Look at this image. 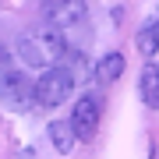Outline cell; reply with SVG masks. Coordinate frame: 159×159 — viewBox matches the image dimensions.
Here are the masks:
<instances>
[{
  "instance_id": "277c9868",
  "label": "cell",
  "mask_w": 159,
  "mask_h": 159,
  "mask_svg": "<svg viewBox=\"0 0 159 159\" xmlns=\"http://www.w3.org/2000/svg\"><path fill=\"white\" fill-rule=\"evenodd\" d=\"M0 102H7L11 110H25L32 102V81L21 71L4 67L0 71Z\"/></svg>"
},
{
  "instance_id": "3957f363",
  "label": "cell",
  "mask_w": 159,
  "mask_h": 159,
  "mask_svg": "<svg viewBox=\"0 0 159 159\" xmlns=\"http://www.w3.org/2000/svg\"><path fill=\"white\" fill-rule=\"evenodd\" d=\"M99 117H102V106H99L96 96H81V99H74V113H71V120H67L71 131H74V138L89 142V138L99 131Z\"/></svg>"
},
{
  "instance_id": "7a4b0ae2",
  "label": "cell",
  "mask_w": 159,
  "mask_h": 159,
  "mask_svg": "<svg viewBox=\"0 0 159 159\" xmlns=\"http://www.w3.org/2000/svg\"><path fill=\"white\" fill-rule=\"evenodd\" d=\"M74 92V81L71 74L64 67H46V74H39V78L32 81V102H39L43 110H53L60 106V102H67V96Z\"/></svg>"
},
{
  "instance_id": "ba28073f",
  "label": "cell",
  "mask_w": 159,
  "mask_h": 159,
  "mask_svg": "<svg viewBox=\"0 0 159 159\" xmlns=\"http://www.w3.org/2000/svg\"><path fill=\"white\" fill-rule=\"evenodd\" d=\"M120 74H124V57H120V53H106V57H102L99 64H96V78L99 81H117Z\"/></svg>"
},
{
  "instance_id": "5b68a950",
  "label": "cell",
  "mask_w": 159,
  "mask_h": 159,
  "mask_svg": "<svg viewBox=\"0 0 159 159\" xmlns=\"http://www.w3.org/2000/svg\"><path fill=\"white\" fill-rule=\"evenodd\" d=\"M43 14L53 29H71V25H81L89 14L85 0H43Z\"/></svg>"
},
{
  "instance_id": "52a82bcc",
  "label": "cell",
  "mask_w": 159,
  "mask_h": 159,
  "mask_svg": "<svg viewBox=\"0 0 159 159\" xmlns=\"http://www.w3.org/2000/svg\"><path fill=\"white\" fill-rule=\"evenodd\" d=\"M50 142H53V148H57V152L67 156L71 148H74V142H78V138H74L71 124H64V120H53V124H50Z\"/></svg>"
},
{
  "instance_id": "8992f818",
  "label": "cell",
  "mask_w": 159,
  "mask_h": 159,
  "mask_svg": "<svg viewBox=\"0 0 159 159\" xmlns=\"http://www.w3.org/2000/svg\"><path fill=\"white\" fill-rule=\"evenodd\" d=\"M142 99H145V106H159V67L152 60L142 71Z\"/></svg>"
},
{
  "instance_id": "9c48e42d",
  "label": "cell",
  "mask_w": 159,
  "mask_h": 159,
  "mask_svg": "<svg viewBox=\"0 0 159 159\" xmlns=\"http://www.w3.org/2000/svg\"><path fill=\"white\" fill-rule=\"evenodd\" d=\"M138 50H142V57L152 60V53H156V25H148V29L138 35Z\"/></svg>"
},
{
  "instance_id": "6da1fadb",
  "label": "cell",
  "mask_w": 159,
  "mask_h": 159,
  "mask_svg": "<svg viewBox=\"0 0 159 159\" xmlns=\"http://www.w3.org/2000/svg\"><path fill=\"white\" fill-rule=\"evenodd\" d=\"M18 57H21L29 67H53L64 53H67V39H64L60 29H53V25H46L43 32H29L21 35V39L14 43Z\"/></svg>"
}]
</instances>
